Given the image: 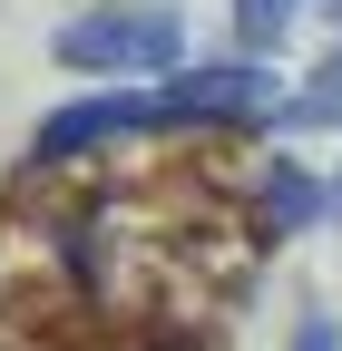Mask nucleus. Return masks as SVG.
<instances>
[{
    "mask_svg": "<svg viewBox=\"0 0 342 351\" xmlns=\"http://www.w3.org/2000/svg\"><path fill=\"white\" fill-rule=\"evenodd\" d=\"M176 49H186V20L166 0H98L49 39V59L78 78H137V69H166Z\"/></svg>",
    "mask_w": 342,
    "mask_h": 351,
    "instance_id": "f257e3e1",
    "label": "nucleus"
},
{
    "mask_svg": "<svg viewBox=\"0 0 342 351\" xmlns=\"http://www.w3.org/2000/svg\"><path fill=\"white\" fill-rule=\"evenodd\" d=\"M274 78L254 69V59H225V69H186V78H166L147 117L157 127H244V117H274Z\"/></svg>",
    "mask_w": 342,
    "mask_h": 351,
    "instance_id": "f03ea898",
    "label": "nucleus"
},
{
    "mask_svg": "<svg viewBox=\"0 0 342 351\" xmlns=\"http://www.w3.org/2000/svg\"><path fill=\"white\" fill-rule=\"evenodd\" d=\"M137 127H157L147 117V98H127V88H108V98H78V108H49L39 117V137H30V156L39 166H89V156H108L117 137H137Z\"/></svg>",
    "mask_w": 342,
    "mask_h": 351,
    "instance_id": "7ed1b4c3",
    "label": "nucleus"
},
{
    "mask_svg": "<svg viewBox=\"0 0 342 351\" xmlns=\"http://www.w3.org/2000/svg\"><path fill=\"white\" fill-rule=\"evenodd\" d=\"M323 205H332V195L313 186L304 166H274V176H264V205H254V234H293V225H313Z\"/></svg>",
    "mask_w": 342,
    "mask_h": 351,
    "instance_id": "20e7f679",
    "label": "nucleus"
},
{
    "mask_svg": "<svg viewBox=\"0 0 342 351\" xmlns=\"http://www.w3.org/2000/svg\"><path fill=\"white\" fill-rule=\"evenodd\" d=\"M274 117H293V127H342V49L313 69V88H304V98H284Z\"/></svg>",
    "mask_w": 342,
    "mask_h": 351,
    "instance_id": "39448f33",
    "label": "nucleus"
},
{
    "mask_svg": "<svg viewBox=\"0 0 342 351\" xmlns=\"http://www.w3.org/2000/svg\"><path fill=\"white\" fill-rule=\"evenodd\" d=\"M293 10H304V0H235V39H244V49H274Z\"/></svg>",
    "mask_w": 342,
    "mask_h": 351,
    "instance_id": "423d86ee",
    "label": "nucleus"
},
{
    "mask_svg": "<svg viewBox=\"0 0 342 351\" xmlns=\"http://www.w3.org/2000/svg\"><path fill=\"white\" fill-rule=\"evenodd\" d=\"M284 351H342V322H332V313H304V332H293Z\"/></svg>",
    "mask_w": 342,
    "mask_h": 351,
    "instance_id": "0eeeda50",
    "label": "nucleus"
},
{
    "mask_svg": "<svg viewBox=\"0 0 342 351\" xmlns=\"http://www.w3.org/2000/svg\"><path fill=\"white\" fill-rule=\"evenodd\" d=\"M332 215H342V186H332Z\"/></svg>",
    "mask_w": 342,
    "mask_h": 351,
    "instance_id": "6e6552de",
    "label": "nucleus"
},
{
    "mask_svg": "<svg viewBox=\"0 0 342 351\" xmlns=\"http://www.w3.org/2000/svg\"><path fill=\"white\" fill-rule=\"evenodd\" d=\"M332 20H342V0H332Z\"/></svg>",
    "mask_w": 342,
    "mask_h": 351,
    "instance_id": "1a4fd4ad",
    "label": "nucleus"
}]
</instances>
